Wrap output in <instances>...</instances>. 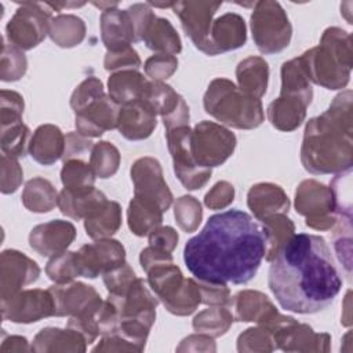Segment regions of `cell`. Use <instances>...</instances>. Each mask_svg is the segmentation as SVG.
Segmentation results:
<instances>
[{
  "label": "cell",
  "mask_w": 353,
  "mask_h": 353,
  "mask_svg": "<svg viewBox=\"0 0 353 353\" xmlns=\"http://www.w3.org/2000/svg\"><path fill=\"white\" fill-rule=\"evenodd\" d=\"M269 250L266 226L240 210H228L207 223L183 248L188 270L203 283L245 284Z\"/></svg>",
  "instance_id": "1"
},
{
  "label": "cell",
  "mask_w": 353,
  "mask_h": 353,
  "mask_svg": "<svg viewBox=\"0 0 353 353\" xmlns=\"http://www.w3.org/2000/svg\"><path fill=\"white\" fill-rule=\"evenodd\" d=\"M268 284L279 305L298 314L328 307L342 288V279L325 240L292 234L270 261Z\"/></svg>",
  "instance_id": "2"
},
{
  "label": "cell",
  "mask_w": 353,
  "mask_h": 353,
  "mask_svg": "<svg viewBox=\"0 0 353 353\" xmlns=\"http://www.w3.org/2000/svg\"><path fill=\"white\" fill-rule=\"evenodd\" d=\"M309 79L330 90L345 87L349 81L352 50L350 36L338 28L324 32L321 44L301 57Z\"/></svg>",
  "instance_id": "3"
},
{
  "label": "cell",
  "mask_w": 353,
  "mask_h": 353,
  "mask_svg": "<svg viewBox=\"0 0 353 353\" xmlns=\"http://www.w3.org/2000/svg\"><path fill=\"white\" fill-rule=\"evenodd\" d=\"M204 108L208 114L222 123H226L233 109L229 125L237 128H254L263 120L261 101L240 92L233 83L225 79H216L210 84L204 95Z\"/></svg>",
  "instance_id": "4"
},
{
  "label": "cell",
  "mask_w": 353,
  "mask_h": 353,
  "mask_svg": "<svg viewBox=\"0 0 353 353\" xmlns=\"http://www.w3.org/2000/svg\"><path fill=\"white\" fill-rule=\"evenodd\" d=\"M252 37L263 54L284 50L291 40L290 21L277 1H258L251 15Z\"/></svg>",
  "instance_id": "5"
},
{
  "label": "cell",
  "mask_w": 353,
  "mask_h": 353,
  "mask_svg": "<svg viewBox=\"0 0 353 353\" xmlns=\"http://www.w3.org/2000/svg\"><path fill=\"white\" fill-rule=\"evenodd\" d=\"M234 146L236 137L215 123L201 121L192 131V154L203 168L222 164L233 153Z\"/></svg>",
  "instance_id": "6"
},
{
  "label": "cell",
  "mask_w": 353,
  "mask_h": 353,
  "mask_svg": "<svg viewBox=\"0 0 353 353\" xmlns=\"http://www.w3.org/2000/svg\"><path fill=\"white\" fill-rule=\"evenodd\" d=\"M52 11L50 3H22L6 28L10 43L23 50L36 47L50 30Z\"/></svg>",
  "instance_id": "7"
},
{
  "label": "cell",
  "mask_w": 353,
  "mask_h": 353,
  "mask_svg": "<svg viewBox=\"0 0 353 353\" xmlns=\"http://www.w3.org/2000/svg\"><path fill=\"white\" fill-rule=\"evenodd\" d=\"M168 149L174 160V171L186 189H200L211 176L210 168L200 167L192 154V131L188 125L175 127L165 132Z\"/></svg>",
  "instance_id": "8"
},
{
  "label": "cell",
  "mask_w": 353,
  "mask_h": 353,
  "mask_svg": "<svg viewBox=\"0 0 353 353\" xmlns=\"http://www.w3.org/2000/svg\"><path fill=\"white\" fill-rule=\"evenodd\" d=\"M48 291L52 295L55 316L95 319L102 307V301L95 290L83 283H58Z\"/></svg>",
  "instance_id": "9"
},
{
  "label": "cell",
  "mask_w": 353,
  "mask_h": 353,
  "mask_svg": "<svg viewBox=\"0 0 353 353\" xmlns=\"http://www.w3.org/2000/svg\"><path fill=\"white\" fill-rule=\"evenodd\" d=\"M221 6L222 3L219 1H176L172 6L174 12L181 19L185 33L199 50L208 55H214L210 41L211 19Z\"/></svg>",
  "instance_id": "10"
},
{
  "label": "cell",
  "mask_w": 353,
  "mask_h": 353,
  "mask_svg": "<svg viewBox=\"0 0 353 353\" xmlns=\"http://www.w3.org/2000/svg\"><path fill=\"white\" fill-rule=\"evenodd\" d=\"M131 178L135 183V197L157 204L163 212L168 210L172 194L163 181L157 160L150 157L139 159L131 168Z\"/></svg>",
  "instance_id": "11"
},
{
  "label": "cell",
  "mask_w": 353,
  "mask_h": 353,
  "mask_svg": "<svg viewBox=\"0 0 353 353\" xmlns=\"http://www.w3.org/2000/svg\"><path fill=\"white\" fill-rule=\"evenodd\" d=\"M3 317L14 323L39 321L41 317L54 316V301L50 291L29 290L1 299Z\"/></svg>",
  "instance_id": "12"
},
{
  "label": "cell",
  "mask_w": 353,
  "mask_h": 353,
  "mask_svg": "<svg viewBox=\"0 0 353 353\" xmlns=\"http://www.w3.org/2000/svg\"><path fill=\"white\" fill-rule=\"evenodd\" d=\"M124 248L116 240H101L81 247L77 252L79 272L83 277L95 279L99 273L124 263Z\"/></svg>",
  "instance_id": "13"
},
{
  "label": "cell",
  "mask_w": 353,
  "mask_h": 353,
  "mask_svg": "<svg viewBox=\"0 0 353 353\" xmlns=\"http://www.w3.org/2000/svg\"><path fill=\"white\" fill-rule=\"evenodd\" d=\"M40 269L23 254L8 250L1 254V299L12 296L19 287L36 281Z\"/></svg>",
  "instance_id": "14"
},
{
  "label": "cell",
  "mask_w": 353,
  "mask_h": 353,
  "mask_svg": "<svg viewBox=\"0 0 353 353\" xmlns=\"http://www.w3.org/2000/svg\"><path fill=\"white\" fill-rule=\"evenodd\" d=\"M119 112L117 103L110 97L102 95L85 109L76 113V128L83 137H99L105 130L117 127Z\"/></svg>",
  "instance_id": "15"
},
{
  "label": "cell",
  "mask_w": 353,
  "mask_h": 353,
  "mask_svg": "<svg viewBox=\"0 0 353 353\" xmlns=\"http://www.w3.org/2000/svg\"><path fill=\"white\" fill-rule=\"evenodd\" d=\"M74 236L76 229L70 222L57 219L32 229L29 243L41 256H55L63 252Z\"/></svg>",
  "instance_id": "16"
},
{
  "label": "cell",
  "mask_w": 353,
  "mask_h": 353,
  "mask_svg": "<svg viewBox=\"0 0 353 353\" xmlns=\"http://www.w3.org/2000/svg\"><path fill=\"white\" fill-rule=\"evenodd\" d=\"M154 127L156 112L143 99H137L120 108L117 128L127 139L138 141L148 138Z\"/></svg>",
  "instance_id": "17"
},
{
  "label": "cell",
  "mask_w": 353,
  "mask_h": 353,
  "mask_svg": "<svg viewBox=\"0 0 353 353\" xmlns=\"http://www.w3.org/2000/svg\"><path fill=\"white\" fill-rule=\"evenodd\" d=\"M101 29L102 41L109 51H119L130 47L131 43L138 41L134 22L127 10H103L101 15Z\"/></svg>",
  "instance_id": "18"
},
{
  "label": "cell",
  "mask_w": 353,
  "mask_h": 353,
  "mask_svg": "<svg viewBox=\"0 0 353 353\" xmlns=\"http://www.w3.org/2000/svg\"><path fill=\"white\" fill-rule=\"evenodd\" d=\"M245 39V23L239 14L228 12L211 25L210 41L214 55L244 46Z\"/></svg>",
  "instance_id": "19"
},
{
  "label": "cell",
  "mask_w": 353,
  "mask_h": 353,
  "mask_svg": "<svg viewBox=\"0 0 353 353\" xmlns=\"http://www.w3.org/2000/svg\"><path fill=\"white\" fill-rule=\"evenodd\" d=\"M63 143L65 138L58 127L51 124L40 125L30 139V156L37 163L43 165H50L63 156Z\"/></svg>",
  "instance_id": "20"
},
{
  "label": "cell",
  "mask_w": 353,
  "mask_h": 353,
  "mask_svg": "<svg viewBox=\"0 0 353 353\" xmlns=\"http://www.w3.org/2000/svg\"><path fill=\"white\" fill-rule=\"evenodd\" d=\"M306 103L295 97L281 95L269 105L268 114L270 123L283 131H291L301 125L305 117Z\"/></svg>",
  "instance_id": "21"
},
{
  "label": "cell",
  "mask_w": 353,
  "mask_h": 353,
  "mask_svg": "<svg viewBox=\"0 0 353 353\" xmlns=\"http://www.w3.org/2000/svg\"><path fill=\"white\" fill-rule=\"evenodd\" d=\"M109 97L117 105H127L141 99L148 81L135 70H121L109 77Z\"/></svg>",
  "instance_id": "22"
},
{
  "label": "cell",
  "mask_w": 353,
  "mask_h": 353,
  "mask_svg": "<svg viewBox=\"0 0 353 353\" xmlns=\"http://www.w3.org/2000/svg\"><path fill=\"white\" fill-rule=\"evenodd\" d=\"M268 63L261 58H247L237 66V79L241 92L259 99L266 92Z\"/></svg>",
  "instance_id": "23"
},
{
  "label": "cell",
  "mask_w": 353,
  "mask_h": 353,
  "mask_svg": "<svg viewBox=\"0 0 353 353\" xmlns=\"http://www.w3.org/2000/svg\"><path fill=\"white\" fill-rule=\"evenodd\" d=\"M121 223V210L116 201H103L85 216L84 226L92 239L106 237L116 233Z\"/></svg>",
  "instance_id": "24"
},
{
  "label": "cell",
  "mask_w": 353,
  "mask_h": 353,
  "mask_svg": "<svg viewBox=\"0 0 353 353\" xmlns=\"http://www.w3.org/2000/svg\"><path fill=\"white\" fill-rule=\"evenodd\" d=\"M103 201H106L105 194L97 189L85 193H74L63 189L58 197L57 205L59 207L62 214L73 219H80L91 214Z\"/></svg>",
  "instance_id": "25"
},
{
  "label": "cell",
  "mask_w": 353,
  "mask_h": 353,
  "mask_svg": "<svg viewBox=\"0 0 353 353\" xmlns=\"http://www.w3.org/2000/svg\"><path fill=\"white\" fill-rule=\"evenodd\" d=\"M163 211L154 203L134 197L128 207V225L137 236L152 233L161 223Z\"/></svg>",
  "instance_id": "26"
},
{
  "label": "cell",
  "mask_w": 353,
  "mask_h": 353,
  "mask_svg": "<svg viewBox=\"0 0 353 353\" xmlns=\"http://www.w3.org/2000/svg\"><path fill=\"white\" fill-rule=\"evenodd\" d=\"M148 48L153 51H163L178 54L182 50L179 36L168 19L156 18L148 28L143 39Z\"/></svg>",
  "instance_id": "27"
},
{
  "label": "cell",
  "mask_w": 353,
  "mask_h": 353,
  "mask_svg": "<svg viewBox=\"0 0 353 353\" xmlns=\"http://www.w3.org/2000/svg\"><path fill=\"white\" fill-rule=\"evenodd\" d=\"M22 201L29 211L47 212L57 204L58 199L52 185L48 181L34 178L26 183Z\"/></svg>",
  "instance_id": "28"
},
{
  "label": "cell",
  "mask_w": 353,
  "mask_h": 353,
  "mask_svg": "<svg viewBox=\"0 0 353 353\" xmlns=\"http://www.w3.org/2000/svg\"><path fill=\"white\" fill-rule=\"evenodd\" d=\"M61 179L65 189L74 193H85L94 189L95 172L91 165L80 160H68L61 171Z\"/></svg>",
  "instance_id": "29"
},
{
  "label": "cell",
  "mask_w": 353,
  "mask_h": 353,
  "mask_svg": "<svg viewBox=\"0 0 353 353\" xmlns=\"http://www.w3.org/2000/svg\"><path fill=\"white\" fill-rule=\"evenodd\" d=\"M51 39L61 47L79 44L84 37V23L73 15H59L50 22L48 30Z\"/></svg>",
  "instance_id": "30"
},
{
  "label": "cell",
  "mask_w": 353,
  "mask_h": 353,
  "mask_svg": "<svg viewBox=\"0 0 353 353\" xmlns=\"http://www.w3.org/2000/svg\"><path fill=\"white\" fill-rule=\"evenodd\" d=\"M30 131L22 123H11L8 125H1V150L4 154L11 157L25 156L29 142Z\"/></svg>",
  "instance_id": "31"
},
{
  "label": "cell",
  "mask_w": 353,
  "mask_h": 353,
  "mask_svg": "<svg viewBox=\"0 0 353 353\" xmlns=\"http://www.w3.org/2000/svg\"><path fill=\"white\" fill-rule=\"evenodd\" d=\"M90 165L99 178H109L119 167V152L109 142H99L92 148Z\"/></svg>",
  "instance_id": "32"
},
{
  "label": "cell",
  "mask_w": 353,
  "mask_h": 353,
  "mask_svg": "<svg viewBox=\"0 0 353 353\" xmlns=\"http://www.w3.org/2000/svg\"><path fill=\"white\" fill-rule=\"evenodd\" d=\"M352 179L350 170L336 175L331 185V193L334 199V207L342 219H352Z\"/></svg>",
  "instance_id": "33"
},
{
  "label": "cell",
  "mask_w": 353,
  "mask_h": 353,
  "mask_svg": "<svg viewBox=\"0 0 353 353\" xmlns=\"http://www.w3.org/2000/svg\"><path fill=\"white\" fill-rule=\"evenodd\" d=\"M48 277L57 283H66L76 276H80L77 252H62L55 255L47 265Z\"/></svg>",
  "instance_id": "34"
},
{
  "label": "cell",
  "mask_w": 353,
  "mask_h": 353,
  "mask_svg": "<svg viewBox=\"0 0 353 353\" xmlns=\"http://www.w3.org/2000/svg\"><path fill=\"white\" fill-rule=\"evenodd\" d=\"M102 95H105L102 83L95 77H88L74 90L70 98V106L74 109L76 113H79Z\"/></svg>",
  "instance_id": "35"
},
{
  "label": "cell",
  "mask_w": 353,
  "mask_h": 353,
  "mask_svg": "<svg viewBox=\"0 0 353 353\" xmlns=\"http://www.w3.org/2000/svg\"><path fill=\"white\" fill-rule=\"evenodd\" d=\"M23 112L22 97L14 91H1V125L21 121Z\"/></svg>",
  "instance_id": "36"
},
{
  "label": "cell",
  "mask_w": 353,
  "mask_h": 353,
  "mask_svg": "<svg viewBox=\"0 0 353 353\" xmlns=\"http://www.w3.org/2000/svg\"><path fill=\"white\" fill-rule=\"evenodd\" d=\"M178 65V61L174 57L170 55H154L152 58H149L145 63V70L146 73L154 79V80H161V79H167L168 76H171L175 70Z\"/></svg>",
  "instance_id": "37"
},
{
  "label": "cell",
  "mask_w": 353,
  "mask_h": 353,
  "mask_svg": "<svg viewBox=\"0 0 353 353\" xmlns=\"http://www.w3.org/2000/svg\"><path fill=\"white\" fill-rule=\"evenodd\" d=\"M141 61L138 58V54L131 48H123L119 51H109L105 58V68L108 70L117 69V68H139Z\"/></svg>",
  "instance_id": "38"
},
{
  "label": "cell",
  "mask_w": 353,
  "mask_h": 353,
  "mask_svg": "<svg viewBox=\"0 0 353 353\" xmlns=\"http://www.w3.org/2000/svg\"><path fill=\"white\" fill-rule=\"evenodd\" d=\"M234 189L228 182H218L207 194L204 199V203L210 208H219L228 205L230 201H233Z\"/></svg>",
  "instance_id": "39"
},
{
  "label": "cell",
  "mask_w": 353,
  "mask_h": 353,
  "mask_svg": "<svg viewBox=\"0 0 353 353\" xmlns=\"http://www.w3.org/2000/svg\"><path fill=\"white\" fill-rule=\"evenodd\" d=\"M175 218L183 230L186 232L194 230L201 221V207L199 204L192 211H186V207L182 199H179L175 204Z\"/></svg>",
  "instance_id": "40"
},
{
  "label": "cell",
  "mask_w": 353,
  "mask_h": 353,
  "mask_svg": "<svg viewBox=\"0 0 353 353\" xmlns=\"http://www.w3.org/2000/svg\"><path fill=\"white\" fill-rule=\"evenodd\" d=\"M176 241H178V234L170 226L154 229L149 236V243L152 247H156L168 252L175 247Z\"/></svg>",
  "instance_id": "41"
},
{
  "label": "cell",
  "mask_w": 353,
  "mask_h": 353,
  "mask_svg": "<svg viewBox=\"0 0 353 353\" xmlns=\"http://www.w3.org/2000/svg\"><path fill=\"white\" fill-rule=\"evenodd\" d=\"M81 137H79L76 134H68L66 135V138H65L66 145H65V152H63L65 161H66V159L72 160L73 156L87 153L91 149V142L87 141V139H83Z\"/></svg>",
  "instance_id": "42"
},
{
  "label": "cell",
  "mask_w": 353,
  "mask_h": 353,
  "mask_svg": "<svg viewBox=\"0 0 353 353\" xmlns=\"http://www.w3.org/2000/svg\"><path fill=\"white\" fill-rule=\"evenodd\" d=\"M95 7H98V8H105V7H109V8H116L117 6H119V3H92Z\"/></svg>",
  "instance_id": "43"
}]
</instances>
